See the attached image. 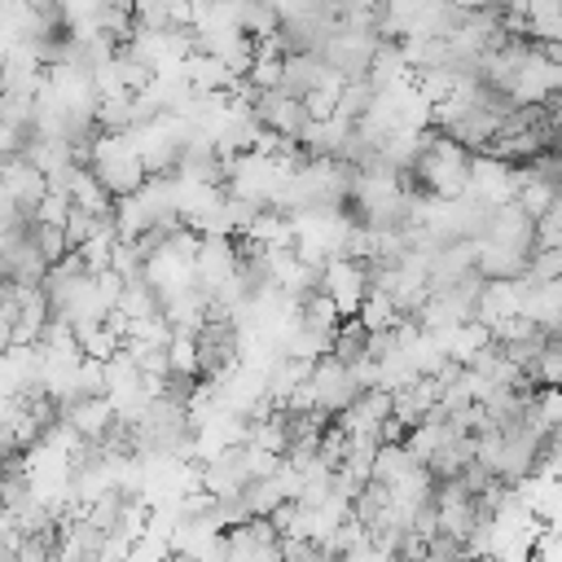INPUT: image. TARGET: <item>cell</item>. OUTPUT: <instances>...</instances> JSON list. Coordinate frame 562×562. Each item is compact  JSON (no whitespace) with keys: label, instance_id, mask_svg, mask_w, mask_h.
Masks as SVG:
<instances>
[{"label":"cell","instance_id":"cell-1","mask_svg":"<svg viewBox=\"0 0 562 562\" xmlns=\"http://www.w3.org/2000/svg\"><path fill=\"white\" fill-rule=\"evenodd\" d=\"M83 167L97 176V184L114 202L140 193V184L149 180V171H145V162H140V154H136V145H132L127 132H97L92 145H88V154H83Z\"/></svg>","mask_w":562,"mask_h":562},{"label":"cell","instance_id":"cell-2","mask_svg":"<svg viewBox=\"0 0 562 562\" xmlns=\"http://www.w3.org/2000/svg\"><path fill=\"white\" fill-rule=\"evenodd\" d=\"M470 158H474V154H470L465 145H457V140H448L443 132H435L430 145L422 149L417 167L408 171V176H417L413 189H422L426 198H439V202L465 198V189H470Z\"/></svg>","mask_w":562,"mask_h":562},{"label":"cell","instance_id":"cell-3","mask_svg":"<svg viewBox=\"0 0 562 562\" xmlns=\"http://www.w3.org/2000/svg\"><path fill=\"white\" fill-rule=\"evenodd\" d=\"M369 290H373V281H369V263H360V259H329L325 268H321V294L334 303V312L342 316V321H351L356 312H360V303L369 299Z\"/></svg>","mask_w":562,"mask_h":562},{"label":"cell","instance_id":"cell-4","mask_svg":"<svg viewBox=\"0 0 562 562\" xmlns=\"http://www.w3.org/2000/svg\"><path fill=\"white\" fill-rule=\"evenodd\" d=\"M391 422V395L386 391H360L342 413H338V430L347 439H373L382 443V426Z\"/></svg>","mask_w":562,"mask_h":562},{"label":"cell","instance_id":"cell-5","mask_svg":"<svg viewBox=\"0 0 562 562\" xmlns=\"http://www.w3.org/2000/svg\"><path fill=\"white\" fill-rule=\"evenodd\" d=\"M465 193L474 202L492 206V211L514 202V167L505 158H496V154H474L470 158V189Z\"/></svg>","mask_w":562,"mask_h":562},{"label":"cell","instance_id":"cell-6","mask_svg":"<svg viewBox=\"0 0 562 562\" xmlns=\"http://www.w3.org/2000/svg\"><path fill=\"white\" fill-rule=\"evenodd\" d=\"M255 119L263 123V132H277L285 140H299V132L307 127V110L299 97L281 92V88H268V92H255Z\"/></svg>","mask_w":562,"mask_h":562},{"label":"cell","instance_id":"cell-7","mask_svg":"<svg viewBox=\"0 0 562 562\" xmlns=\"http://www.w3.org/2000/svg\"><path fill=\"white\" fill-rule=\"evenodd\" d=\"M483 241L505 246V250H518V255H531V246H536V220H531L518 202H505V206H496V211L487 215Z\"/></svg>","mask_w":562,"mask_h":562},{"label":"cell","instance_id":"cell-8","mask_svg":"<svg viewBox=\"0 0 562 562\" xmlns=\"http://www.w3.org/2000/svg\"><path fill=\"white\" fill-rule=\"evenodd\" d=\"M0 189H4V198H13L26 215H35V206H40V198L48 193V176L22 154V158H9V162H0Z\"/></svg>","mask_w":562,"mask_h":562},{"label":"cell","instance_id":"cell-9","mask_svg":"<svg viewBox=\"0 0 562 562\" xmlns=\"http://www.w3.org/2000/svg\"><path fill=\"white\" fill-rule=\"evenodd\" d=\"M509 316H522V281H483L479 290V303H474V321L479 325H501Z\"/></svg>","mask_w":562,"mask_h":562},{"label":"cell","instance_id":"cell-10","mask_svg":"<svg viewBox=\"0 0 562 562\" xmlns=\"http://www.w3.org/2000/svg\"><path fill=\"white\" fill-rule=\"evenodd\" d=\"M435 342H439V351H443L452 364H470L474 351H483V347L492 342V334H487V325H479V321H461V325L435 334Z\"/></svg>","mask_w":562,"mask_h":562},{"label":"cell","instance_id":"cell-11","mask_svg":"<svg viewBox=\"0 0 562 562\" xmlns=\"http://www.w3.org/2000/svg\"><path fill=\"white\" fill-rule=\"evenodd\" d=\"M329 356H334V360H342V364H356V360H364V356H369V329H364L356 316H351V321H338Z\"/></svg>","mask_w":562,"mask_h":562},{"label":"cell","instance_id":"cell-12","mask_svg":"<svg viewBox=\"0 0 562 562\" xmlns=\"http://www.w3.org/2000/svg\"><path fill=\"white\" fill-rule=\"evenodd\" d=\"M356 321L369 329V334H382V329H395L400 321H404V312L386 299V294H378V290H369V299L360 303V312H356Z\"/></svg>","mask_w":562,"mask_h":562},{"label":"cell","instance_id":"cell-13","mask_svg":"<svg viewBox=\"0 0 562 562\" xmlns=\"http://www.w3.org/2000/svg\"><path fill=\"white\" fill-rule=\"evenodd\" d=\"M167 369L198 378V338L193 334H171L167 338Z\"/></svg>","mask_w":562,"mask_h":562},{"label":"cell","instance_id":"cell-14","mask_svg":"<svg viewBox=\"0 0 562 562\" xmlns=\"http://www.w3.org/2000/svg\"><path fill=\"white\" fill-rule=\"evenodd\" d=\"M334 562H400L395 553H386V549H378V544H356L351 553H342V558H334Z\"/></svg>","mask_w":562,"mask_h":562},{"label":"cell","instance_id":"cell-15","mask_svg":"<svg viewBox=\"0 0 562 562\" xmlns=\"http://www.w3.org/2000/svg\"><path fill=\"white\" fill-rule=\"evenodd\" d=\"M452 9H461V13H483V9H501L505 0H448Z\"/></svg>","mask_w":562,"mask_h":562},{"label":"cell","instance_id":"cell-16","mask_svg":"<svg viewBox=\"0 0 562 562\" xmlns=\"http://www.w3.org/2000/svg\"><path fill=\"white\" fill-rule=\"evenodd\" d=\"M553 171H558V184H562V145H558V154H553Z\"/></svg>","mask_w":562,"mask_h":562}]
</instances>
